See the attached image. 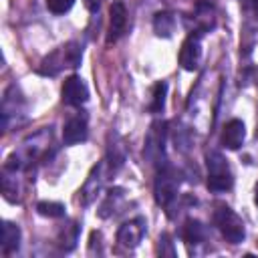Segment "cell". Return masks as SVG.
I'll return each mask as SVG.
<instances>
[{
  "label": "cell",
  "mask_w": 258,
  "mask_h": 258,
  "mask_svg": "<svg viewBox=\"0 0 258 258\" xmlns=\"http://www.w3.org/2000/svg\"><path fill=\"white\" fill-rule=\"evenodd\" d=\"M206 165H208V187L210 191H228L234 185V175L230 169L228 159L220 151H208L206 153Z\"/></svg>",
  "instance_id": "obj_1"
},
{
  "label": "cell",
  "mask_w": 258,
  "mask_h": 258,
  "mask_svg": "<svg viewBox=\"0 0 258 258\" xmlns=\"http://www.w3.org/2000/svg\"><path fill=\"white\" fill-rule=\"evenodd\" d=\"M214 224L218 226L224 240L230 244H240L246 236V228H244L242 218L232 208H228L224 204L214 210Z\"/></svg>",
  "instance_id": "obj_2"
},
{
  "label": "cell",
  "mask_w": 258,
  "mask_h": 258,
  "mask_svg": "<svg viewBox=\"0 0 258 258\" xmlns=\"http://www.w3.org/2000/svg\"><path fill=\"white\" fill-rule=\"evenodd\" d=\"M179 171L167 163L159 165V171H157V177H155V183H153V194H155V202L163 208H167L175 196H177V189H179Z\"/></svg>",
  "instance_id": "obj_3"
},
{
  "label": "cell",
  "mask_w": 258,
  "mask_h": 258,
  "mask_svg": "<svg viewBox=\"0 0 258 258\" xmlns=\"http://www.w3.org/2000/svg\"><path fill=\"white\" fill-rule=\"evenodd\" d=\"M165 133H167V123L165 121H155L147 133V139H145V157L151 161V163H157V165H163V145H165Z\"/></svg>",
  "instance_id": "obj_4"
},
{
  "label": "cell",
  "mask_w": 258,
  "mask_h": 258,
  "mask_svg": "<svg viewBox=\"0 0 258 258\" xmlns=\"http://www.w3.org/2000/svg\"><path fill=\"white\" fill-rule=\"evenodd\" d=\"M60 95H62V101L71 107H81L83 103H87L89 99V89L85 85V81L77 75H71L69 79H64L62 83V89H60Z\"/></svg>",
  "instance_id": "obj_5"
},
{
  "label": "cell",
  "mask_w": 258,
  "mask_h": 258,
  "mask_svg": "<svg viewBox=\"0 0 258 258\" xmlns=\"http://www.w3.org/2000/svg\"><path fill=\"white\" fill-rule=\"evenodd\" d=\"M143 234H145V220L143 218H133V220H129V222L119 226L117 242L121 246H125V248H135L141 242Z\"/></svg>",
  "instance_id": "obj_6"
},
{
  "label": "cell",
  "mask_w": 258,
  "mask_h": 258,
  "mask_svg": "<svg viewBox=\"0 0 258 258\" xmlns=\"http://www.w3.org/2000/svg\"><path fill=\"white\" fill-rule=\"evenodd\" d=\"M127 26V8L123 4V0H115L109 8V34H107V42H117L121 38V34L125 32Z\"/></svg>",
  "instance_id": "obj_7"
},
{
  "label": "cell",
  "mask_w": 258,
  "mask_h": 258,
  "mask_svg": "<svg viewBox=\"0 0 258 258\" xmlns=\"http://www.w3.org/2000/svg\"><path fill=\"white\" fill-rule=\"evenodd\" d=\"M202 58V44H200V34H189L181 48H179V64L185 71H196Z\"/></svg>",
  "instance_id": "obj_8"
},
{
  "label": "cell",
  "mask_w": 258,
  "mask_h": 258,
  "mask_svg": "<svg viewBox=\"0 0 258 258\" xmlns=\"http://www.w3.org/2000/svg\"><path fill=\"white\" fill-rule=\"evenodd\" d=\"M87 133H89L87 119L77 115V117H73V119H69L64 123V127H62V141H64V145H77V143L87 139Z\"/></svg>",
  "instance_id": "obj_9"
},
{
  "label": "cell",
  "mask_w": 258,
  "mask_h": 258,
  "mask_svg": "<svg viewBox=\"0 0 258 258\" xmlns=\"http://www.w3.org/2000/svg\"><path fill=\"white\" fill-rule=\"evenodd\" d=\"M244 137H246V127L240 119H232L224 125V131H222V145L228 147V149H238L242 143H244Z\"/></svg>",
  "instance_id": "obj_10"
},
{
  "label": "cell",
  "mask_w": 258,
  "mask_h": 258,
  "mask_svg": "<svg viewBox=\"0 0 258 258\" xmlns=\"http://www.w3.org/2000/svg\"><path fill=\"white\" fill-rule=\"evenodd\" d=\"M64 67H69V64H67L64 48L60 46V48H56L54 52H50L48 56L42 58V62H40V67H38V73L44 75V77H54V75H58L60 69H64Z\"/></svg>",
  "instance_id": "obj_11"
},
{
  "label": "cell",
  "mask_w": 258,
  "mask_h": 258,
  "mask_svg": "<svg viewBox=\"0 0 258 258\" xmlns=\"http://www.w3.org/2000/svg\"><path fill=\"white\" fill-rule=\"evenodd\" d=\"M18 246H20V228L12 222H4L2 224V252L8 256L16 252Z\"/></svg>",
  "instance_id": "obj_12"
},
{
  "label": "cell",
  "mask_w": 258,
  "mask_h": 258,
  "mask_svg": "<svg viewBox=\"0 0 258 258\" xmlns=\"http://www.w3.org/2000/svg\"><path fill=\"white\" fill-rule=\"evenodd\" d=\"M181 238H183V242L189 244V246L204 242V238H206V228H204V224H202L200 220H194V218L185 220V224H183V228H181Z\"/></svg>",
  "instance_id": "obj_13"
},
{
  "label": "cell",
  "mask_w": 258,
  "mask_h": 258,
  "mask_svg": "<svg viewBox=\"0 0 258 258\" xmlns=\"http://www.w3.org/2000/svg\"><path fill=\"white\" fill-rule=\"evenodd\" d=\"M153 30L157 36H163V38H169L175 30V16L167 10H161L153 16Z\"/></svg>",
  "instance_id": "obj_14"
},
{
  "label": "cell",
  "mask_w": 258,
  "mask_h": 258,
  "mask_svg": "<svg viewBox=\"0 0 258 258\" xmlns=\"http://www.w3.org/2000/svg\"><path fill=\"white\" fill-rule=\"evenodd\" d=\"M165 95H167V83L165 81H159L153 85V95H151V105H149V111L151 113H161L163 107H165Z\"/></svg>",
  "instance_id": "obj_15"
},
{
  "label": "cell",
  "mask_w": 258,
  "mask_h": 258,
  "mask_svg": "<svg viewBox=\"0 0 258 258\" xmlns=\"http://www.w3.org/2000/svg\"><path fill=\"white\" fill-rule=\"evenodd\" d=\"M36 212L46 218H62L64 216V206L58 202H38Z\"/></svg>",
  "instance_id": "obj_16"
},
{
  "label": "cell",
  "mask_w": 258,
  "mask_h": 258,
  "mask_svg": "<svg viewBox=\"0 0 258 258\" xmlns=\"http://www.w3.org/2000/svg\"><path fill=\"white\" fill-rule=\"evenodd\" d=\"M75 0H46V6L52 14H64L73 8Z\"/></svg>",
  "instance_id": "obj_17"
},
{
  "label": "cell",
  "mask_w": 258,
  "mask_h": 258,
  "mask_svg": "<svg viewBox=\"0 0 258 258\" xmlns=\"http://www.w3.org/2000/svg\"><path fill=\"white\" fill-rule=\"evenodd\" d=\"M101 4H103V0H85V6H87V10L89 12H99V8H101Z\"/></svg>",
  "instance_id": "obj_18"
},
{
  "label": "cell",
  "mask_w": 258,
  "mask_h": 258,
  "mask_svg": "<svg viewBox=\"0 0 258 258\" xmlns=\"http://www.w3.org/2000/svg\"><path fill=\"white\" fill-rule=\"evenodd\" d=\"M248 10L258 18V0H248Z\"/></svg>",
  "instance_id": "obj_19"
},
{
  "label": "cell",
  "mask_w": 258,
  "mask_h": 258,
  "mask_svg": "<svg viewBox=\"0 0 258 258\" xmlns=\"http://www.w3.org/2000/svg\"><path fill=\"white\" fill-rule=\"evenodd\" d=\"M254 200H256V206H258V183H256V196H254Z\"/></svg>",
  "instance_id": "obj_20"
}]
</instances>
